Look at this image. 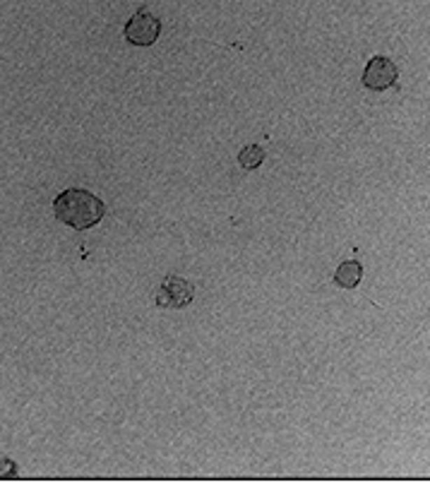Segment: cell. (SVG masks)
<instances>
[{"label":"cell","instance_id":"1","mask_svg":"<svg viewBox=\"0 0 430 483\" xmlns=\"http://www.w3.org/2000/svg\"><path fill=\"white\" fill-rule=\"evenodd\" d=\"M53 215L58 222L68 224L77 231H87V229L97 226L106 215V205L97 195L82 188H68L55 198Z\"/></svg>","mask_w":430,"mask_h":483},{"label":"cell","instance_id":"2","mask_svg":"<svg viewBox=\"0 0 430 483\" xmlns=\"http://www.w3.org/2000/svg\"><path fill=\"white\" fill-rule=\"evenodd\" d=\"M195 299V286L188 279L178 277V274H169L161 282L159 291H156V306L164 311H181V308L190 306Z\"/></svg>","mask_w":430,"mask_h":483},{"label":"cell","instance_id":"3","mask_svg":"<svg viewBox=\"0 0 430 483\" xmlns=\"http://www.w3.org/2000/svg\"><path fill=\"white\" fill-rule=\"evenodd\" d=\"M159 32H161L159 17H154L149 10H137V13L127 20L125 29H123V36H125V41H130L132 46H152L156 39H159Z\"/></svg>","mask_w":430,"mask_h":483},{"label":"cell","instance_id":"4","mask_svg":"<svg viewBox=\"0 0 430 483\" xmlns=\"http://www.w3.org/2000/svg\"><path fill=\"white\" fill-rule=\"evenodd\" d=\"M396 82V65L384 55H375L370 58V63L366 65V72H363V84L368 89H375V92H382V89L392 87Z\"/></svg>","mask_w":430,"mask_h":483},{"label":"cell","instance_id":"5","mask_svg":"<svg viewBox=\"0 0 430 483\" xmlns=\"http://www.w3.org/2000/svg\"><path fill=\"white\" fill-rule=\"evenodd\" d=\"M363 277V267L361 262L356 260H346L342 265L337 267V272H334V282H337L342 289H356Z\"/></svg>","mask_w":430,"mask_h":483},{"label":"cell","instance_id":"6","mask_svg":"<svg viewBox=\"0 0 430 483\" xmlns=\"http://www.w3.org/2000/svg\"><path fill=\"white\" fill-rule=\"evenodd\" d=\"M262 161H265V149L260 144H248L238 151V164H241L245 171H255Z\"/></svg>","mask_w":430,"mask_h":483}]
</instances>
